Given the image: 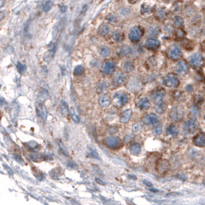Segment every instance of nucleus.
<instances>
[{"label": "nucleus", "instance_id": "obj_1", "mask_svg": "<svg viewBox=\"0 0 205 205\" xmlns=\"http://www.w3.org/2000/svg\"><path fill=\"white\" fill-rule=\"evenodd\" d=\"M104 144L110 150H118L123 146L122 140L118 137L110 136L104 140Z\"/></svg>", "mask_w": 205, "mask_h": 205}, {"label": "nucleus", "instance_id": "obj_2", "mask_svg": "<svg viewBox=\"0 0 205 205\" xmlns=\"http://www.w3.org/2000/svg\"><path fill=\"white\" fill-rule=\"evenodd\" d=\"M165 86L170 88H177L180 85V80L175 74H168L163 79Z\"/></svg>", "mask_w": 205, "mask_h": 205}, {"label": "nucleus", "instance_id": "obj_3", "mask_svg": "<svg viewBox=\"0 0 205 205\" xmlns=\"http://www.w3.org/2000/svg\"><path fill=\"white\" fill-rule=\"evenodd\" d=\"M189 63L194 68H201L204 66L205 60L201 54H194L189 57Z\"/></svg>", "mask_w": 205, "mask_h": 205}, {"label": "nucleus", "instance_id": "obj_4", "mask_svg": "<svg viewBox=\"0 0 205 205\" xmlns=\"http://www.w3.org/2000/svg\"><path fill=\"white\" fill-rule=\"evenodd\" d=\"M144 35V30L141 26H135L131 29L129 33V39L133 43H136L141 40Z\"/></svg>", "mask_w": 205, "mask_h": 205}, {"label": "nucleus", "instance_id": "obj_5", "mask_svg": "<svg viewBox=\"0 0 205 205\" xmlns=\"http://www.w3.org/2000/svg\"><path fill=\"white\" fill-rule=\"evenodd\" d=\"M184 116V110L180 105H177L173 107L170 111V118L174 122H180Z\"/></svg>", "mask_w": 205, "mask_h": 205}, {"label": "nucleus", "instance_id": "obj_6", "mask_svg": "<svg viewBox=\"0 0 205 205\" xmlns=\"http://www.w3.org/2000/svg\"><path fill=\"white\" fill-rule=\"evenodd\" d=\"M165 95V90L162 87H157L153 89L150 93L152 100L155 102V104H158L163 101V98Z\"/></svg>", "mask_w": 205, "mask_h": 205}, {"label": "nucleus", "instance_id": "obj_7", "mask_svg": "<svg viewBox=\"0 0 205 205\" xmlns=\"http://www.w3.org/2000/svg\"><path fill=\"white\" fill-rule=\"evenodd\" d=\"M126 87L129 90L133 92H138L142 89V83L141 80H138L136 77H132L128 81Z\"/></svg>", "mask_w": 205, "mask_h": 205}, {"label": "nucleus", "instance_id": "obj_8", "mask_svg": "<svg viewBox=\"0 0 205 205\" xmlns=\"http://www.w3.org/2000/svg\"><path fill=\"white\" fill-rule=\"evenodd\" d=\"M199 124L195 119H189L184 123V129L189 134H192L198 130Z\"/></svg>", "mask_w": 205, "mask_h": 205}, {"label": "nucleus", "instance_id": "obj_9", "mask_svg": "<svg viewBox=\"0 0 205 205\" xmlns=\"http://www.w3.org/2000/svg\"><path fill=\"white\" fill-rule=\"evenodd\" d=\"M167 56L172 60H178L181 57L182 53L180 48L177 46H172L167 51Z\"/></svg>", "mask_w": 205, "mask_h": 205}, {"label": "nucleus", "instance_id": "obj_10", "mask_svg": "<svg viewBox=\"0 0 205 205\" xmlns=\"http://www.w3.org/2000/svg\"><path fill=\"white\" fill-rule=\"evenodd\" d=\"M115 101L120 106H124L129 102V96L125 92H116L113 95Z\"/></svg>", "mask_w": 205, "mask_h": 205}, {"label": "nucleus", "instance_id": "obj_11", "mask_svg": "<svg viewBox=\"0 0 205 205\" xmlns=\"http://www.w3.org/2000/svg\"><path fill=\"white\" fill-rule=\"evenodd\" d=\"M170 168H171L170 163L168 160H165V159H160L156 163V170H157L158 172L162 174L168 172Z\"/></svg>", "mask_w": 205, "mask_h": 205}, {"label": "nucleus", "instance_id": "obj_12", "mask_svg": "<svg viewBox=\"0 0 205 205\" xmlns=\"http://www.w3.org/2000/svg\"><path fill=\"white\" fill-rule=\"evenodd\" d=\"M115 68H116V64L114 62L113 60H107L103 64L102 67H101V71L103 74L110 75L114 72Z\"/></svg>", "mask_w": 205, "mask_h": 205}, {"label": "nucleus", "instance_id": "obj_13", "mask_svg": "<svg viewBox=\"0 0 205 205\" xmlns=\"http://www.w3.org/2000/svg\"><path fill=\"white\" fill-rule=\"evenodd\" d=\"M144 47L148 50L155 51L160 47V42L158 39H154V38H150V39H147L145 41Z\"/></svg>", "mask_w": 205, "mask_h": 205}, {"label": "nucleus", "instance_id": "obj_14", "mask_svg": "<svg viewBox=\"0 0 205 205\" xmlns=\"http://www.w3.org/2000/svg\"><path fill=\"white\" fill-rule=\"evenodd\" d=\"M176 71L180 75H185L189 71V65L185 60H180L176 66Z\"/></svg>", "mask_w": 205, "mask_h": 205}, {"label": "nucleus", "instance_id": "obj_15", "mask_svg": "<svg viewBox=\"0 0 205 205\" xmlns=\"http://www.w3.org/2000/svg\"><path fill=\"white\" fill-rule=\"evenodd\" d=\"M36 108H37V113L39 114V117L45 122L48 117V111H47V109L45 105L44 104L43 102H40V101H38L36 103Z\"/></svg>", "mask_w": 205, "mask_h": 205}, {"label": "nucleus", "instance_id": "obj_16", "mask_svg": "<svg viewBox=\"0 0 205 205\" xmlns=\"http://www.w3.org/2000/svg\"><path fill=\"white\" fill-rule=\"evenodd\" d=\"M158 120H159L158 116L153 113H147L142 118V122L145 125H154L158 123Z\"/></svg>", "mask_w": 205, "mask_h": 205}, {"label": "nucleus", "instance_id": "obj_17", "mask_svg": "<svg viewBox=\"0 0 205 205\" xmlns=\"http://www.w3.org/2000/svg\"><path fill=\"white\" fill-rule=\"evenodd\" d=\"M126 80V74L123 72H118L113 77V83L114 86H120L125 83Z\"/></svg>", "mask_w": 205, "mask_h": 205}, {"label": "nucleus", "instance_id": "obj_18", "mask_svg": "<svg viewBox=\"0 0 205 205\" xmlns=\"http://www.w3.org/2000/svg\"><path fill=\"white\" fill-rule=\"evenodd\" d=\"M193 144L198 147H205V134L199 133L195 136L193 139Z\"/></svg>", "mask_w": 205, "mask_h": 205}, {"label": "nucleus", "instance_id": "obj_19", "mask_svg": "<svg viewBox=\"0 0 205 205\" xmlns=\"http://www.w3.org/2000/svg\"><path fill=\"white\" fill-rule=\"evenodd\" d=\"M137 106L141 110H147L150 107V102L146 97H142L137 102Z\"/></svg>", "mask_w": 205, "mask_h": 205}, {"label": "nucleus", "instance_id": "obj_20", "mask_svg": "<svg viewBox=\"0 0 205 205\" xmlns=\"http://www.w3.org/2000/svg\"><path fill=\"white\" fill-rule=\"evenodd\" d=\"M129 151L133 156H138L141 152V145L138 142L132 143L129 146Z\"/></svg>", "mask_w": 205, "mask_h": 205}, {"label": "nucleus", "instance_id": "obj_21", "mask_svg": "<svg viewBox=\"0 0 205 205\" xmlns=\"http://www.w3.org/2000/svg\"><path fill=\"white\" fill-rule=\"evenodd\" d=\"M166 133L168 136L174 138V137H177L178 135L179 129L177 126L171 124V125L168 126V128L166 129Z\"/></svg>", "mask_w": 205, "mask_h": 205}, {"label": "nucleus", "instance_id": "obj_22", "mask_svg": "<svg viewBox=\"0 0 205 205\" xmlns=\"http://www.w3.org/2000/svg\"><path fill=\"white\" fill-rule=\"evenodd\" d=\"M118 54L120 57H129L132 54V50L129 46H123L119 49Z\"/></svg>", "mask_w": 205, "mask_h": 205}, {"label": "nucleus", "instance_id": "obj_23", "mask_svg": "<svg viewBox=\"0 0 205 205\" xmlns=\"http://www.w3.org/2000/svg\"><path fill=\"white\" fill-rule=\"evenodd\" d=\"M111 100L110 98L107 95H103L98 98V104L101 107H107L110 105Z\"/></svg>", "mask_w": 205, "mask_h": 205}, {"label": "nucleus", "instance_id": "obj_24", "mask_svg": "<svg viewBox=\"0 0 205 205\" xmlns=\"http://www.w3.org/2000/svg\"><path fill=\"white\" fill-rule=\"evenodd\" d=\"M132 110L129 109V110H124L120 116V121L122 123H126L129 122L130 118L132 117Z\"/></svg>", "mask_w": 205, "mask_h": 205}, {"label": "nucleus", "instance_id": "obj_25", "mask_svg": "<svg viewBox=\"0 0 205 205\" xmlns=\"http://www.w3.org/2000/svg\"><path fill=\"white\" fill-rule=\"evenodd\" d=\"M181 45L183 48L187 51H192L194 48V43L192 41L189 40L187 39H182L181 40Z\"/></svg>", "mask_w": 205, "mask_h": 205}, {"label": "nucleus", "instance_id": "obj_26", "mask_svg": "<svg viewBox=\"0 0 205 205\" xmlns=\"http://www.w3.org/2000/svg\"><path fill=\"white\" fill-rule=\"evenodd\" d=\"M123 69L126 72H132L135 69V65L132 61H126L123 64Z\"/></svg>", "mask_w": 205, "mask_h": 205}, {"label": "nucleus", "instance_id": "obj_27", "mask_svg": "<svg viewBox=\"0 0 205 205\" xmlns=\"http://www.w3.org/2000/svg\"><path fill=\"white\" fill-rule=\"evenodd\" d=\"M143 129H144V126H143L142 123L141 122H136L135 123L133 124L132 128V130L134 133H136V134H138V133H141L142 132Z\"/></svg>", "mask_w": 205, "mask_h": 205}, {"label": "nucleus", "instance_id": "obj_28", "mask_svg": "<svg viewBox=\"0 0 205 205\" xmlns=\"http://www.w3.org/2000/svg\"><path fill=\"white\" fill-rule=\"evenodd\" d=\"M152 132H153V133L155 135H159L162 134V124L158 123L154 124L153 126V129H152Z\"/></svg>", "mask_w": 205, "mask_h": 205}, {"label": "nucleus", "instance_id": "obj_29", "mask_svg": "<svg viewBox=\"0 0 205 205\" xmlns=\"http://www.w3.org/2000/svg\"><path fill=\"white\" fill-rule=\"evenodd\" d=\"M48 91L45 90V89H41L40 92H39V101L44 103L47 99H48Z\"/></svg>", "mask_w": 205, "mask_h": 205}, {"label": "nucleus", "instance_id": "obj_30", "mask_svg": "<svg viewBox=\"0 0 205 205\" xmlns=\"http://www.w3.org/2000/svg\"><path fill=\"white\" fill-rule=\"evenodd\" d=\"M61 112L63 113V116H67L69 113V108H68V106L66 103V101L64 100H62L61 101Z\"/></svg>", "mask_w": 205, "mask_h": 205}, {"label": "nucleus", "instance_id": "obj_31", "mask_svg": "<svg viewBox=\"0 0 205 205\" xmlns=\"http://www.w3.org/2000/svg\"><path fill=\"white\" fill-rule=\"evenodd\" d=\"M113 39L116 42H121L124 39L123 33L120 31H116L113 34Z\"/></svg>", "mask_w": 205, "mask_h": 205}, {"label": "nucleus", "instance_id": "obj_32", "mask_svg": "<svg viewBox=\"0 0 205 205\" xmlns=\"http://www.w3.org/2000/svg\"><path fill=\"white\" fill-rule=\"evenodd\" d=\"M109 32H110V28H109L107 25H102L98 29V33L101 36H107L109 33Z\"/></svg>", "mask_w": 205, "mask_h": 205}, {"label": "nucleus", "instance_id": "obj_33", "mask_svg": "<svg viewBox=\"0 0 205 205\" xmlns=\"http://www.w3.org/2000/svg\"><path fill=\"white\" fill-rule=\"evenodd\" d=\"M152 11H153V9H152V8L150 7V6H149L148 5L146 4L142 5V6H141V13L144 15L150 14L152 12Z\"/></svg>", "mask_w": 205, "mask_h": 205}, {"label": "nucleus", "instance_id": "obj_34", "mask_svg": "<svg viewBox=\"0 0 205 205\" xmlns=\"http://www.w3.org/2000/svg\"><path fill=\"white\" fill-rule=\"evenodd\" d=\"M100 54H101V57H107L110 55V49L107 46H103L100 48Z\"/></svg>", "mask_w": 205, "mask_h": 205}, {"label": "nucleus", "instance_id": "obj_35", "mask_svg": "<svg viewBox=\"0 0 205 205\" xmlns=\"http://www.w3.org/2000/svg\"><path fill=\"white\" fill-rule=\"evenodd\" d=\"M156 112L159 113H162L165 110V104L164 101H162L160 103L156 104V107H155Z\"/></svg>", "mask_w": 205, "mask_h": 205}, {"label": "nucleus", "instance_id": "obj_36", "mask_svg": "<svg viewBox=\"0 0 205 205\" xmlns=\"http://www.w3.org/2000/svg\"><path fill=\"white\" fill-rule=\"evenodd\" d=\"M173 97L175 98L177 101H182V100H184V94L182 92L179 90H176L173 92Z\"/></svg>", "mask_w": 205, "mask_h": 205}, {"label": "nucleus", "instance_id": "obj_37", "mask_svg": "<svg viewBox=\"0 0 205 205\" xmlns=\"http://www.w3.org/2000/svg\"><path fill=\"white\" fill-rule=\"evenodd\" d=\"M174 25L176 26L178 28H181L183 26V20L181 17L180 16H176L174 19Z\"/></svg>", "mask_w": 205, "mask_h": 205}, {"label": "nucleus", "instance_id": "obj_38", "mask_svg": "<svg viewBox=\"0 0 205 205\" xmlns=\"http://www.w3.org/2000/svg\"><path fill=\"white\" fill-rule=\"evenodd\" d=\"M165 15H166V12L163 8L158 9L156 13V17L159 20H163L165 17Z\"/></svg>", "mask_w": 205, "mask_h": 205}, {"label": "nucleus", "instance_id": "obj_39", "mask_svg": "<svg viewBox=\"0 0 205 205\" xmlns=\"http://www.w3.org/2000/svg\"><path fill=\"white\" fill-rule=\"evenodd\" d=\"M149 35L152 37L157 36L159 34V29L157 27H150L148 30Z\"/></svg>", "mask_w": 205, "mask_h": 205}, {"label": "nucleus", "instance_id": "obj_40", "mask_svg": "<svg viewBox=\"0 0 205 205\" xmlns=\"http://www.w3.org/2000/svg\"><path fill=\"white\" fill-rule=\"evenodd\" d=\"M52 7H53V2L51 1V0H49V1H47L44 3L43 10L45 11V12H48L51 10Z\"/></svg>", "mask_w": 205, "mask_h": 205}, {"label": "nucleus", "instance_id": "obj_41", "mask_svg": "<svg viewBox=\"0 0 205 205\" xmlns=\"http://www.w3.org/2000/svg\"><path fill=\"white\" fill-rule=\"evenodd\" d=\"M84 68L82 66H77V67L74 68V74L75 76H80L83 74Z\"/></svg>", "mask_w": 205, "mask_h": 205}, {"label": "nucleus", "instance_id": "obj_42", "mask_svg": "<svg viewBox=\"0 0 205 205\" xmlns=\"http://www.w3.org/2000/svg\"><path fill=\"white\" fill-rule=\"evenodd\" d=\"M58 145L62 153H63L64 155H66V156H68L67 149H66V147H65V145L63 144V142H62L61 141H58Z\"/></svg>", "mask_w": 205, "mask_h": 205}, {"label": "nucleus", "instance_id": "obj_43", "mask_svg": "<svg viewBox=\"0 0 205 205\" xmlns=\"http://www.w3.org/2000/svg\"><path fill=\"white\" fill-rule=\"evenodd\" d=\"M186 36V33L183 30H182L181 28H178L176 31V36H177L178 39H183Z\"/></svg>", "mask_w": 205, "mask_h": 205}, {"label": "nucleus", "instance_id": "obj_44", "mask_svg": "<svg viewBox=\"0 0 205 205\" xmlns=\"http://www.w3.org/2000/svg\"><path fill=\"white\" fill-rule=\"evenodd\" d=\"M147 65L148 67H151V68L154 67V66L156 65V59H155V57H150V58H149L147 62Z\"/></svg>", "mask_w": 205, "mask_h": 205}, {"label": "nucleus", "instance_id": "obj_45", "mask_svg": "<svg viewBox=\"0 0 205 205\" xmlns=\"http://www.w3.org/2000/svg\"><path fill=\"white\" fill-rule=\"evenodd\" d=\"M17 69L18 72H20V74H23V73L25 72L26 70V66L25 65L22 64V63H18L17 64Z\"/></svg>", "mask_w": 205, "mask_h": 205}, {"label": "nucleus", "instance_id": "obj_46", "mask_svg": "<svg viewBox=\"0 0 205 205\" xmlns=\"http://www.w3.org/2000/svg\"><path fill=\"white\" fill-rule=\"evenodd\" d=\"M69 112H70V113H71V119L74 120V122H75V123L80 122V118H79L78 116L76 114V113L74 112V110H73V109H71V110H69Z\"/></svg>", "mask_w": 205, "mask_h": 205}, {"label": "nucleus", "instance_id": "obj_47", "mask_svg": "<svg viewBox=\"0 0 205 205\" xmlns=\"http://www.w3.org/2000/svg\"><path fill=\"white\" fill-rule=\"evenodd\" d=\"M89 155L91 156V157L92 158H95V159H98V154L97 153V152L95 151V149L92 148V147H90V148L89 149Z\"/></svg>", "mask_w": 205, "mask_h": 205}, {"label": "nucleus", "instance_id": "obj_48", "mask_svg": "<svg viewBox=\"0 0 205 205\" xmlns=\"http://www.w3.org/2000/svg\"><path fill=\"white\" fill-rule=\"evenodd\" d=\"M26 145L28 147V148L33 149H33L36 148V147H38V146H39V144H38L36 142H35V141H30V142L27 143Z\"/></svg>", "mask_w": 205, "mask_h": 205}, {"label": "nucleus", "instance_id": "obj_49", "mask_svg": "<svg viewBox=\"0 0 205 205\" xmlns=\"http://www.w3.org/2000/svg\"><path fill=\"white\" fill-rule=\"evenodd\" d=\"M133 138H134V135H133L132 134H129V135H127L125 138H124V141H125L126 143H129L130 141H132Z\"/></svg>", "mask_w": 205, "mask_h": 205}, {"label": "nucleus", "instance_id": "obj_50", "mask_svg": "<svg viewBox=\"0 0 205 205\" xmlns=\"http://www.w3.org/2000/svg\"><path fill=\"white\" fill-rule=\"evenodd\" d=\"M107 20L108 21H110V22H115V21L116 20V17L114 16V15L112 14H110L107 15Z\"/></svg>", "mask_w": 205, "mask_h": 205}, {"label": "nucleus", "instance_id": "obj_51", "mask_svg": "<svg viewBox=\"0 0 205 205\" xmlns=\"http://www.w3.org/2000/svg\"><path fill=\"white\" fill-rule=\"evenodd\" d=\"M186 89L188 91V92H191L194 90V87H193V86H192V85L188 84L187 86H186Z\"/></svg>", "mask_w": 205, "mask_h": 205}, {"label": "nucleus", "instance_id": "obj_52", "mask_svg": "<svg viewBox=\"0 0 205 205\" xmlns=\"http://www.w3.org/2000/svg\"><path fill=\"white\" fill-rule=\"evenodd\" d=\"M144 183L146 186H148V187H153V184H152L150 181H148V180H144Z\"/></svg>", "mask_w": 205, "mask_h": 205}, {"label": "nucleus", "instance_id": "obj_53", "mask_svg": "<svg viewBox=\"0 0 205 205\" xmlns=\"http://www.w3.org/2000/svg\"><path fill=\"white\" fill-rule=\"evenodd\" d=\"M5 101L4 98L0 96V105H3V104H5Z\"/></svg>", "mask_w": 205, "mask_h": 205}, {"label": "nucleus", "instance_id": "obj_54", "mask_svg": "<svg viewBox=\"0 0 205 205\" xmlns=\"http://www.w3.org/2000/svg\"><path fill=\"white\" fill-rule=\"evenodd\" d=\"M5 17V12L0 11V20L3 19Z\"/></svg>", "mask_w": 205, "mask_h": 205}, {"label": "nucleus", "instance_id": "obj_55", "mask_svg": "<svg viewBox=\"0 0 205 205\" xmlns=\"http://www.w3.org/2000/svg\"><path fill=\"white\" fill-rule=\"evenodd\" d=\"M5 0H0V8H2L3 5H5Z\"/></svg>", "mask_w": 205, "mask_h": 205}, {"label": "nucleus", "instance_id": "obj_56", "mask_svg": "<svg viewBox=\"0 0 205 205\" xmlns=\"http://www.w3.org/2000/svg\"><path fill=\"white\" fill-rule=\"evenodd\" d=\"M128 1H129V2L130 3V4H135V3L138 2L139 0H128Z\"/></svg>", "mask_w": 205, "mask_h": 205}, {"label": "nucleus", "instance_id": "obj_57", "mask_svg": "<svg viewBox=\"0 0 205 205\" xmlns=\"http://www.w3.org/2000/svg\"><path fill=\"white\" fill-rule=\"evenodd\" d=\"M201 48H202V50L205 51V41H204L202 42V44H201Z\"/></svg>", "mask_w": 205, "mask_h": 205}, {"label": "nucleus", "instance_id": "obj_58", "mask_svg": "<svg viewBox=\"0 0 205 205\" xmlns=\"http://www.w3.org/2000/svg\"><path fill=\"white\" fill-rule=\"evenodd\" d=\"M204 24H205V20H204Z\"/></svg>", "mask_w": 205, "mask_h": 205}]
</instances>
